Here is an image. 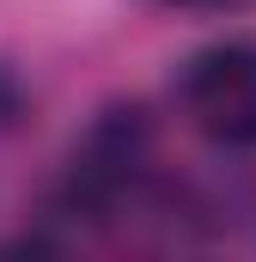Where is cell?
Wrapping results in <instances>:
<instances>
[{
  "label": "cell",
  "mask_w": 256,
  "mask_h": 262,
  "mask_svg": "<svg viewBox=\"0 0 256 262\" xmlns=\"http://www.w3.org/2000/svg\"><path fill=\"white\" fill-rule=\"evenodd\" d=\"M177 110L226 152H256V37L195 49L177 73Z\"/></svg>",
  "instance_id": "6da1fadb"
},
{
  "label": "cell",
  "mask_w": 256,
  "mask_h": 262,
  "mask_svg": "<svg viewBox=\"0 0 256 262\" xmlns=\"http://www.w3.org/2000/svg\"><path fill=\"white\" fill-rule=\"evenodd\" d=\"M140 159H146V116L140 110H110L86 134V146L73 152V183L86 195H116Z\"/></svg>",
  "instance_id": "7a4b0ae2"
},
{
  "label": "cell",
  "mask_w": 256,
  "mask_h": 262,
  "mask_svg": "<svg viewBox=\"0 0 256 262\" xmlns=\"http://www.w3.org/2000/svg\"><path fill=\"white\" fill-rule=\"evenodd\" d=\"M18 110H25V79L0 61V128H12V122H18Z\"/></svg>",
  "instance_id": "3957f363"
},
{
  "label": "cell",
  "mask_w": 256,
  "mask_h": 262,
  "mask_svg": "<svg viewBox=\"0 0 256 262\" xmlns=\"http://www.w3.org/2000/svg\"><path fill=\"white\" fill-rule=\"evenodd\" d=\"M153 6H171V12H226V6H244V0H153Z\"/></svg>",
  "instance_id": "277c9868"
}]
</instances>
